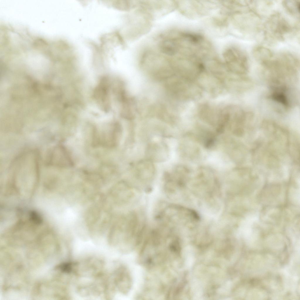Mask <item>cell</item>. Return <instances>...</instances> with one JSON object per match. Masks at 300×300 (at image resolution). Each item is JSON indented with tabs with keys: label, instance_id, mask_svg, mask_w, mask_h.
Returning a JSON list of instances; mask_svg holds the SVG:
<instances>
[{
	"label": "cell",
	"instance_id": "cell-1",
	"mask_svg": "<svg viewBox=\"0 0 300 300\" xmlns=\"http://www.w3.org/2000/svg\"><path fill=\"white\" fill-rule=\"evenodd\" d=\"M105 263L101 259L90 257L79 262H75L74 276L77 278H91L100 277L106 272Z\"/></svg>",
	"mask_w": 300,
	"mask_h": 300
},
{
	"label": "cell",
	"instance_id": "cell-2",
	"mask_svg": "<svg viewBox=\"0 0 300 300\" xmlns=\"http://www.w3.org/2000/svg\"><path fill=\"white\" fill-rule=\"evenodd\" d=\"M267 33L271 38L283 40L292 30L291 25L280 14L275 13L269 18L266 24Z\"/></svg>",
	"mask_w": 300,
	"mask_h": 300
},
{
	"label": "cell",
	"instance_id": "cell-3",
	"mask_svg": "<svg viewBox=\"0 0 300 300\" xmlns=\"http://www.w3.org/2000/svg\"><path fill=\"white\" fill-rule=\"evenodd\" d=\"M95 133L94 142L96 145L111 147L116 146L119 142L122 134L120 125L117 123L112 125L108 129Z\"/></svg>",
	"mask_w": 300,
	"mask_h": 300
},
{
	"label": "cell",
	"instance_id": "cell-4",
	"mask_svg": "<svg viewBox=\"0 0 300 300\" xmlns=\"http://www.w3.org/2000/svg\"><path fill=\"white\" fill-rule=\"evenodd\" d=\"M110 88L108 78L103 77L100 79L93 92L94 98L98 106L105 112L108 111L110 107Z\"/></svg>",
	"mask_w": 300,
	"mask_h": 300
},
{
	"label": "cell",
	"instance_id": "cell-5",
	"mask_svg": "<svg viewBox=\"0 0 300 300\" xmlns=\"http://www.w3.org/2000/svg\"><path fill=\"white\" fill-rule=\"evenodd\" d=\"M50 164L62 167H71L73 163L66 149L63 146L55 148L51 154Z\"/></svg>",
	"mask_w": 300,
	"mask_h": 300
},
{
	"label": "cell",
	"instance_id": "cell-6",
	"mask_svg": "<svg viewBox=\"0 0 300 300\" xmlns=\"http://www.w3.org/2000/svg\"><path fill=\"white\" fill-rule=\"evenodd\" d=\"M274 90L271 96L272 99L281 105L287 106L289 102L285 90L284 88H279Z\"/></svg>",
	"mask_w": 300,
	"mask_h": 300
},
{
	"label": "cell",
	"instance_id": "cell-7",
	"mask_svg": "<svg viewBox=\"0 0 300 300\" xmlns=\"http://www.w3.org/2000/svg\"><path fill=\"white\" fill-rule=\"evenodd\" d=\"M138 174L152 175L154 172V167L151 162L149 160L143 161L139 162L137 167Z\"/></svg>",
	"mask_w": 300,
	"mask_h": 300
},
{
	"label": "cell",
	"instance_id": "cell-8",
	"mask_svg": "<svg viewBox=\"0 0 300 300\" xmlns=\"http://www.w3.org/2000/svg\"><path fill=\"white\" fill-rule=\"evenodd\" d=\"M160 50L163 53L169 56L174 55L177 51L175 43L171 39L163 41L160 45Z\"/></svg>",
	"mask_w": 300,
	"mask_h": 300
},
{
	"label": "cell",
	"instance_id": "cell-9",
	"mask_svg": "<svg viewBox=\"0 0 300 300\" xmlns=\"http://www.w3.org/2000/svg\"><path fill=\"white\" fill-rule=\"evenodd\" d=\"M253 55L258 59L263 62L269 59L273 54L269 49L262 46H258L254 49Z\"/></svg>",
	"mask_w": 300,
	"mask_h": 300
},
{
	"label": "cell",
	"instance_id": "cell-10",
	"mask_svg": "<svg viewBox=\"0 0 300 300\" xmlns=\"http://www.w3.org/2000/svg\"><path fill=\"white\" fill-rule=\"evenodd\" d=\"M284 6L290 13L298 16L299 15L300 0H286L283 2Z\"/></svg>",
	"mask_w": 300,
	"mask_h": 300
}]
</instances>
